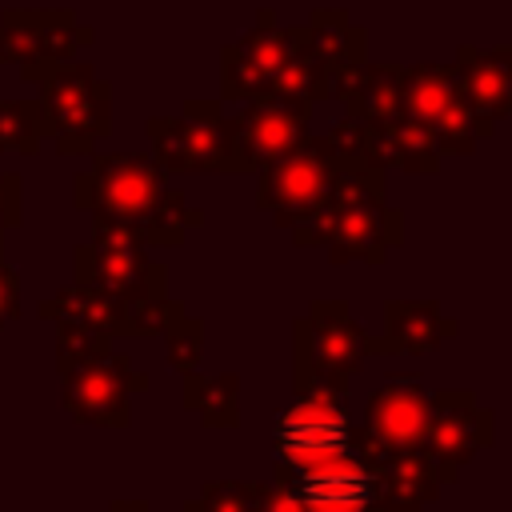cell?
<instances>
[{
    "label": "cell",
    "instance_id": "6da1fadb",
    "mask_svg": "<svg viewBox=\"0 0 512 512\" xmlns=\"http://www.w3.org/2000/svg\"><path fill=\"white\" fill-rule=\"evenodd\" d=\"M72 188L80 212L120 224L140 248H176L184 232L204 220L200 208H188V200L168 188L160 164L140 152L96 156Z\"/></svg>",
    "mask_w": 512,
    "mask_h": 512
},
{
    "label": "cell",
    "instance_id": "7a4b0ae2",
    "mask_svg": "<svg viewBox=\"0 0 512 512\" xmlns=\"http://www.w3.org/2000/svg\"><path fill=\"white\" fill-rule=\"evenodd\" d=\"M40 88L36 104L44 128L60 156H92V148L112 132V84L96 76L84 60H64L32 80Z\"/></svg>",
    "mask_w": 512,
    "mask_h": 512
},
{
    "label": "cell",
    "instance_id": "3957f363",
    "mask_svg": "<svg viewBox=\"0 0 512 512\" xmlns=\"http://www.w3.org/2000/svg\"><path fill=\"white\" fill-rule=\"evenodd\" d=\"M368 356V332L352 320L344 300H316L292 324V388L348 392Z\"/></svg>",
    "mask_w": 512,
    "mask_h": 512
},
{
    "label": "cell",
    "instance_id": "277c9868",
    "mask_svg": "<svg viewBox=\"0 0 512 512\" xmlns=\"http://www.w3.org/2000/svg\"><path fill=\"white\" fill-rule=\"evenodd\" d=\"M296 248H324L332 264L364 260L384 264L392 248L404 240V212L384 204H360V208H316L300 224L288 228Z\"/></svg>",
    "mask_w": 512,
    "mask_h": 512
},
{
    "label": "cell",
    "instance_id": "5b68a950",
    "mask_svg": "<svg viewBox=\"0 0 512 512\" xmlns=\"http://www.w3.org/2000/svg\"><path fill=\"white\" fill-rule=\"evenodd\" d=\"M60 368V400L68 416L96 428H128L132 396L148 388V376L124 352H96L80 360H56Z\"/></svg>",
    "mask_w": 512,
    "mask_h": 512
},
{
    "label": "cell",
    "instance_id": "8992f818",
    "mask_svg": "<svg viewBox=\"0 0 512 512\" xmlns=\"http://www.w3.org/2000/svg\"><path fill=\"white\" fill-rule=\"evenodd\" d=\"M336 172H344V164L336 160L328 140L324 136H304L292 152H284L280 160L260 168L256 208L268 212L276 228H292V224H300L304 216H312L316 208L328 204Z\"/></svg>",
    "mask_w": 512,
    "mask_h": 512
},
{
    "label": "cell",
    "instance_id": "52a82bcc",
    "mask_svg": "<svg viewBox=\"0 0 512 512\" xmlns=\"http://www.w3.org/2000/svg\"><path fill=\"white\" fill-rule=\"evenodd\" d=\"M352 416H348V392H296V400L276 416L272 424V448L284 468H308L328 456H340L352 448Z\"/></svg>",
    "mask_w": 512,
    "mask_h": 512
},
{
    "label": "cell",
    "instance_id": "ba28073f",
    "mask_svg": "<svg viewBox=\"0 0 512 512\" xmlns=\"http://www.w3.org/2000/svg\"><path fill=\"white\" fill-rule=\"evenodd\" d=\"M72 280L100 288L116 300H132V296H152V292H168V272L164 264L148 260L144 248L112 220L92 216V240L80 244L72 252Z\"/></svg>",
    "mask_w": 512,
    "mask_h": 512
},
{
    "label": "cell",
    "instance_id": "9c48e42d",
    "mask_svg": "<svg viewBox=\"0 0 512 512\" xmlns=\"http://www.w3.org/2000/svg\"><path fill=\"white\" fill-rule=\"evenodd\" d=\"M312 108L280 96L252 100L236 116L224 120V152H228V172H260L284 152H292L308 136Z\"/></svg>",
    "mask_w": 512,
    "mask_h": 512
},
{
    "label": "cell",
    "instance_id": "30bf717a",
    "mask_svg": "<svg viewBox=\"0 0 512 512\" xmlns=\"http://www.w3.org/2000/svg\"><path fill=\"white\" fill-rule=\"evenodd\" d=\"M276 484H284L304 512H372L380 508V472L356 448L328 456L308 468L276 464Z\"/></svg>",
    "mask_w": 512,
    "mask_h": 512
},
{
    "label": "cell",
    "instance_id": "8fae6325",
    "mask_svg": "<svg viewBox=\"0 0 512 512\" xmlns=\"http://www.w3.org/2000/svg\"><path fill=\"white\" fill-rule=\"evenodd\" d=\"M148 140L160 172H228L220 100H188L176 116H152Z\"/></svg>",
    "mask_w": 512,
    "mask_h": 512
},
{
    "label": "cell",
    "instance_id": "7c38bea8",
    "mask_svg": "<svg viewBox=\"0 0 512 512\" xmlns=\"http://www.w3.org/2000/svg\"><path fill=\"white\" fill-rule=\"evenodd\" d=\"M492 440H496V416H492V408H484L476 400V392H468V388L432 392L428 428H424L420 448L432 456L444 484L460 480V468L480 448H492Z\"/></svg>",
    "mask_w": 512,
    "mask_h": 512
},
{
    "label": "cell",
    "instance_id": "4fadbf2b",
    "mask_svg": "<svg viewBox=\"0 0 512 512\" xmlns=\"http://www.w3.org/2000/svg\"><path fill=\"white\" fill-rule=\"evenodd\" d=\"M92 44V28L76 24L72 12H24L8 8L0 16V60L20 64L24 80H36L40 72L72 60L80 48Z\"/></svg>",
    "mask_w": 512,
    "mask_h": 512
},
{
    "label": "cell",
    "instance_id": "5bb4252c",
    "mask_svg": "<svg viewBox=\"0 0 512 512\" xmlns=\"http://www.w3.org/2000/svg\"><path fill=\"white\" fill-rule=\"evenodd\" d=\"M296 44H300V28H280L276 16L264 8L256 28H248L240 40L220 48V96L224 100L272 96V84Z\"/></svg>",
    "mask_w": 512,
    "mask_h": 512
},
{
    "label": "cell",
    "instance_id": "9a60e30c",
    "mask_svg": "<svg viewBox=\"0 0 512 512\" xmlns=\"http://www.w3.org/2000/svg\"><path fill=\"white\" fill-rule=\"evenodd\" d=\"M428 408H432V392L424 388V380L412 372H396L368 396L360 428L388 452L420 448L428 428Z\"/></svg>",
    "mask_w": 512,
    "mask_h": 512
},
{
    "label": "cell",
    "instance_id": "2e32d148",
    "mask_svg": "<svg viewBox=\"0 0 512 512\" xmlns=\"http://www.w3.org/2000/svg\"><path fill=\"white\" fill-rule=\"evenodd\" d=\"M452 68H456L460 92H464L468 108L476 112V120L488 132H496V124L512 116V48L460 44Z\"/></svg>",
    "mask_w": 512,
    "mask_h": 512
},
{
    "label": "cell",
    "instance_id": "e0dca14e",
    "mask_svg": "<svg viewBox=\"0 0 512 512\" xmlns=\"http://www.w3.org/2000/svg\"><path fill=\"white\" fill-rule=\"evenodd\" d=\"M456 336V320L436 300H388L384 336H368V356H424Z\"/></svg>",
    "mask_w": 512,
    "mask_h": 512
},
{
    "label": "cell",
    "instance_id": "ac0fdd59",
    "mask_svg": "<svg viewBox=\"0 0 512 512\" xmlns=\"http://www.w3.org/2000/svg\"><path fill=\"white\" fill-rule=\"evenodd\" d=\"M364 148H368L372 168H404V172H424V176L440 168L432 132L408 120L404 112L384 116V120H364Z\"/></svg>",
    "mask_w": 512,
    "mask_h": 512
},
{
    "label": "cell",
    "instance_id": "d6986e66",
    "mask_svg": "<svg viewBox=\"0 0 512 512\" xmlns=\"http://www.w3.org/2000/svg\"><path fill=\"white\" fill-rule=\"evenodd\" d=\"M376 472H380V512H424L444 488L440 468L424 448H404V452L384 448L376 456Z\"/></svg>",
    "mask_w": 512,
    "mask_h": 512
},
{
    "label": "cell",
    "instance_id": "ffe728a7",
    "mask_svg": "<svg viewBox=\"0 0 512 512\" xmlns=\"http://www.w3.org/2000/svg\"><path fill=\"white\" fill-rule=\"evenodd\" d=\"M460 100V80L452 64H412L400 68V112L432 132V124Z\"/></svg>",
    "mask_w": 512,
    "mask_h": 512
},
{
    "label": "cell",
    "instance_id": "44dd1931",
    "mask_svg": "<svg viewBox=\"0 0 512 512\" xmlns=\"http://www.w3.org/2000/svg\"><path fill=\"white\" fill-rule=\"evenodd\" d=\"M40 316L44 320H76V324H88L104 336H128L124 332V300L100 292V288H88V284H68L60 288L56 296L40 300Z\"/></svg>",
    "mask_w": 512,
    "mask_h": 512
},
{
    "label": "cell",
    "instance_id": "7402d4cb",
    "mask_svg": "<svg viewBox=\"0 0 512 512\" xmlns=\"http://www.w3.org/2000/svg\"><path fill=\"white\" fill-rule=\"evenodd\" d=\"M184 408L200 416L204 428H236L240 424V376L216 372L204 376L200 368L184 376Z\"/></svg>",
    "mask_w": 512,
    "mask_h": 512
},
{
    "label": "cell",
    "instance_id": "603a6c76",
    "mask_svg": "<svg viewBox=\"0 0 512 512\" xmlns=\"http://www.w3.org/2000/svg\"><path fill=\"white\" fill-rule=\"evenodd\" d=\"M304 44L328 68L348 64V60H368V40L348 20L344 8H320V12H312V20L304 24Z\"/></svg>",
    "mask_w": 512,
    "mask_h": 512
},
{
    "label": "cell",
    "instance_id": "cb8c5ba5",
    "mask_svg": "<svg viewBox=\"0 0 512 512\" xmlns=\"http://www.w3.org/2000/svg\"><path fill=\"white\" fill-rule=\"evenodd\" d=\"M44 112L36 100H0V152L32 156L44 144Z\"/></svg>",
    "mask_w": 512,
    "mask_h": 512
},
{
    "label": "cell",
    "instance_id": "d4e9b609",
    "mask_svg": "<svg viewBox=\"0 0 512 512\" xmlns=\"http://www.w3.org/2000/svg\"><path fill=\"white\" fill-rule=\"evenodd\" d=\"M396 112H400V64H372L368 60L364 92H360V104H356L352 116L384 120V116H396Z\"/></svg>",
    "mask_w": 512,
    "mask_h": 512
},
{
    "label": "cell",
    "instance_id": "484cf974",
    "mask_svg": "<svg viewBox=\"0 0 512 512\" xmlns=\"http://www.w3.org/2000/svg\"><path fill=\"white\" fill-rule=\"evenodd\" d=\"M184 312L180 300H172L168 292H152V296H132L124 300V332L136 336V340H148V336H160L176 316Z\"/></svg>",
    "mask_w": 512,
    "mask_h": 512
},
{
    "label": "cell",
    "instance_id": "4316f807",
    "mask_svg": "<svg viewBox=\"0 0 512 512\" xmlns=\"http://www.w3.org/2000/svg\"><path fill=\"white\" fill-rule=\"evenodd\" d=\"M164 336V352H168V364L188 376L200 368V356H204V320L200 316H188V308L160 332Z\"/></svg>",
    "mask_w": 512,
    "mask_h": 512
},
{
    "label": "cell",
    "instance_id": "83f0119b",
    "mask_svg": "<svg viewBox=\"0 0 512 512\" xmlns=\"http://www.w3.org/2000/svg\"><path fill=\"white\" fill-rule=\"evenodd\" d=\"M252 480H208L200 496L184 504V512H248Z\"/></svg>",
    "mask_w": 512,
    "mask_h": 512
},
{
    "label": "cell",
    "instance_id": "f1b7e54d",
    "mask_svg": "<svg viewBox=\"0 0 512 512\" xmlns=\"http://www.w3.org/2000/svg\"><path fill=\"white\" fill-rule=\"evenodd\" d=\"M56 324V360H80V356H96L112 348V336L76 324V320H52Z\"/></svg>",
    "mask_w": 512,
    "mask_h": 512
},
{
    "label": "cell",
    "instance_id": "f546056e",
    "mask_svg": "<svg viewBox=\"0 0 512 512\" xmlns=\"http://www.w3.org/2000/svg\"><path fill=\"white\" fill-rule=\"evenodd\" d=\"M20 204H24V180L16 172H0V236L4 228L20 224Z\"/></svg>",
    "mask_w": 512,
    "mask_h": 512
},
{
    "label": "cell",
    "instance_id": "4dcf8cb0",
    "mask_svg": "<svg viewBox=\"0 0 512 512\" xmlns=\"http://www.w3.org/2000/svg\"><path fill=\"white\" fill-rule=\"evenodd\" d=\"M16 316H20V276L4 260V248H0V328L8 320H16Z\"/></svg>",
    "mask_w": 512,
    "mask_h": 512
},
{
    "label": "cell",
    "instance_id": "1f68e13d",
    "mask_svg": "<svg viewBox=\"0 0 512 512\" xmlns=\"http://www.w3.org/2000/svg\"><path fill=\"white\" fill-rule=\"evenodd\" d=\"M264 508L268 512H304V504L276 480H264Z\"/></svg>",
    "mask_w": 512,
    "mask_h": 512
},
{
    "label": "cell",
    "instance_id": "d6a6232c",
    "mask_svg": "<svg viewBox=\"0 0 512 512\" xmlns=\"http://www.w3.org/2000/svg\"><path fill=\"white\" fill-rule=\"evenodd\" d=\"M108 512H152L148 500H112Z\"/></svg>",
    "mask_w": 512,
    "mask_h": 512
},
{
    "label": "cell",
    "instance_id": "836d02e7",
    "mask_svg": "<svg viewBox=\"0 0 512 512\" xmlns=\"http://www.w3.org/2000/svg\"><path fill=\"white\" fill-rule=\"evenodd\" d=\"M372 512H380V508H372Z\"/></svg>",
    "mask_w": 512,
    "mask_h": 512
}]
</instances>
